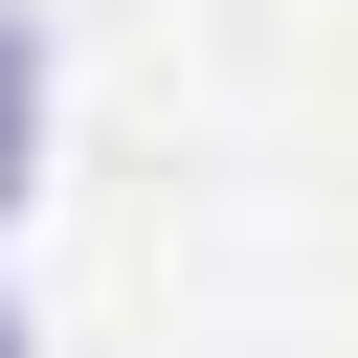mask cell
I'll list each match as a JSON object with an SVG mask.
<instances>
[{"label": "cell", "instance_id": "obj_2", "mask_svg": "<svg viewBox=\"0 0 358 358\" xmlns=\"http://www.w3.org/2000/svg\"><path fill=\"white\" fill-rule=\"evenodd\" d=\"M0 358H22V313H0Z\"/></svg>", "mask_w": 358, "mask_h": 358}, {"label": "cell", "instance_id": "obj_1", "mask_svg": "<svg viewBox=\"0 0 358 358\" xmlns=\"http://www.w3.org/2000/svg\"><path fill=\"white\" fill-rule=\"evenodd\" d=\"M22 157H45V22L0 0V201H22Z\"/></svg>", "mask_w": 358, "mask_h": 358}]
</instances>
